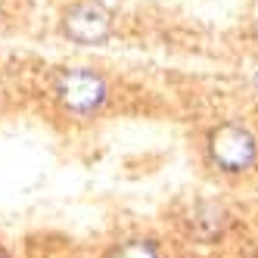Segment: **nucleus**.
Wrapping results in <instances>:
<instances>
[{"mask_svg": "<svg viewBox=\"0 0 258 258\" xmlns=\"http://www.w3.org/2000/svg\"><path fill=\"white\" fill-rule=\"evenodd\" d=\"M56 100L62 109L75 115H87L103 106L106 100V81L90 69H66L56 78Z\"/></svg>", "mask_w": 258, "mask_h": 258, "instance_id": "1", "label": "nucleus"}, {"mask_svg": "<svg viewBox=\"0 0 258 258\" xmlns=\"http://www.w3.org/2000/svg\"><path fill=\"white\" fill-rule=\"evenodd\" d=\"M209 146H212V159L224 171H246V168H252V162L258 156L255 137L239 124H221L212 134Z\"/></svg>", "mask_w": 258, "mask_h": 258, "instance_id": "2", "label": "nucleus"}, {"mask_svg": "<svg viewBox=\"0 0 258 258\" xmlns=\"http://www.w3.org/2000/svg\"><path fill=\"white\" fill-rule=\"evenodd\" d=\"M109 28H112L109 10L103 4H97V0L75 4L62 19V31L75 44H103L109 38Z\"/></svg>", "mask_w": 258, "mask_h": 258, "instance_id": "3", "label": "nucleus"}, {"mask_svg": "<svg viewBox=\"0 0 258 258\" xmlns=\"http://www.w3.org/2000/svg\"><path fill=\"white\" fill-rule=\"evenodd\" d=\"M224 224H227L224 212L215 209V206H202L190 218V230H193L196 239H202V243H212L215 236H221V233H224Z\"/></svg>", "mask_w": 258, "mask_h": 258, "instance_id": "4", "label": "nucleus"}, {"mask_svg": "<svg viewBox=\"0 0 258 258\" xmlns=\"http://www.w3.org/2000/svg\"><path fill=\"white\" fill-rule=\"evenodd\" d=\"M109 258H159V249L150 239H131V243L118 246Z\"/></svg>", "mask_w": 258, "mask_h": 258, "instance_id": "5", "label": "nucleus"}, {"mask_svg": "<svg viewBox=\"0 0 258 258\" xmlns=\"http://www.w3.org/2000/svg\"><path fill=\"white\" fill-rule=\"evenodd\" d=\"M0 258H7V255H4V249H0Z\"/></svg>", "mask_w": 258, "mask_h": 258, "instance_id": "6", "label": "nucleus"}]
</instances>
